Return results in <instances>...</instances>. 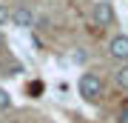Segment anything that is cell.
Here are the masks:
<instances>
[{
  "label": "cell",
  "instance_id": "cell-8",
  "mask_svg": "<svg viewBox=\"0 0 128 123\" xmlns=\"http://www.w3.org/2000/svg\"><path fill=\"white\" fill-rule=\"evenodd\" d=\"M9 6H6V3H0V26H6V23H9Z\"/></svg>",
  "mask_w": 128,
  "mask_h": 123
},
{
  "label": "cell",
  "instance_id": "cell-3",
  "mask_svg": "<svg viewBox=\"0 0 128 123\" xmlns=\"http://www.w3.org/2000/svg\"><path fill=\"white\" fill-rule=\"evenodd\" d=\"M108 55L120 60V63H128V34H114L108 43Z\"/></svg>",
  "mask_w": 128,
  "mask_h": 123
},
{
  "label": "cell",
  "instance_id": "cell-4",
  "mask_svg": "<svg viewBox=\"0 0 128 123\" xmlns=\"http://www.w3.org/2000/svg\"><path fill=\"white\" fill-rule=\"evenodd\" d=\"M9 20L14 26H20V29H32L34 26V12L28 9V6H17V9L9 12Z\"/></svg>",
  "mask_w": 128,
  "mask_h": 123
},
{
  "label": "cell",
  "instance_id": "cell-7",
  "mask_svg": "<svg viewBox=\"0 0 128 123\" xmlns=\"http://www.w3.org/2000/svg\"><path fill=\"white\" fill-rule=\"evenodd\" d=\"M0 109H12V95L0 86Z\"/></svg>",
  "mask_w": 128,
  "mask_h": 123
},
{
  "label": "cell",
  "instance_id": "cell-5",
  "mask_svg": "<svg viewBox=\"0 0 128 123\" xmlns=\"http://www.w3.org/2000/svg\"><path fill=\"white\" fill-rule=\"evenodd\" d=\"M114 80H117L120 89H128V63H122V66L114 72Z\"/></svg>",
  "mask_w": 128,
  "mask_h": 123
},
{
  "label": "cell",
  "instance_id": "cell-1",
  "mask_svg": "<svg viewBox=\"0 0 128 123\" xmlns=\"http://www.w3.org/2000/svg\"><path fill=\"white\" fill-rule=\"evenodd\" d=\"M77 89H80V97H82L86 103H97V100L102 97V89H105V86H102V77H100V74L86 72V74L80 77Z\"/></svg>",
  "mask_w": 128,
  "mask_h": 123
},
{
  "label": "cell",
  "instance_id": "cell-9",
  "mask_svg": "<svg viewBox=\"0 0 128 123\" xmlns=\"http://www.w3.org/2000/svg\"><path fill=\"white\" fill-rule=\"evenodd\" d=\"M117 123H128V106H122V109H120V114H117Z\"/></svg>",
  "mask_w": 128,
  "mask_h": 123
},
{
  "label": "cell",
  "instance_id": "cell-6",
  "mask_svg": "<svg viewBox=\"0 0 128 123\" xmlns=\"http://www.w3.org/2000/svg\"><path fill=\"white\" fill-rule=\"evenodd\" d=\"M43 89H46V86H43V80H32V83H28V95H32V97H40Z\"/></svg>",
  "mask_w": 128,
  "mask_h": 123
},
{
  "label": "cell",
  "instance_id": "cell-2",
  "mask_svg": "<svg viewBox=\"0 0 128 123\" xmlns=\"http://www.w3.org/2000/svg\"><path fill=\"white\" fill-rule=\"evenodd\" d=\"M91 17L97 26H102V29H108V26H117V14H114V6L108 3V0H100V3H94V12H91Z\"/></svg>",
  "mask_w": 128,
  "mask_h": 123
}]
</instances>
